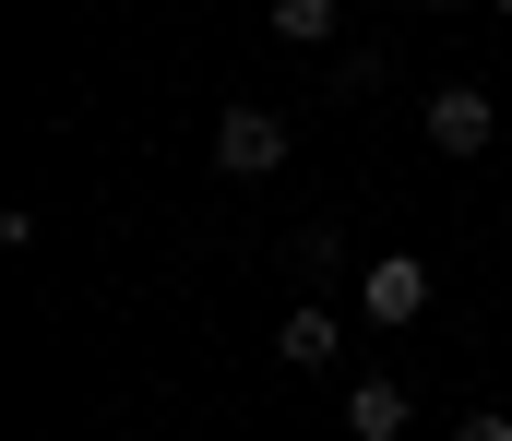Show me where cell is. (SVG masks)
<instances>
[{"label": "cell", "mask_w": 512, "mask_h": 441, "mask_svg": "<svg viewBox=\"0 0 512 441\" xmlns=\"http://www.w3.org/2000/svg\"><path fill=\"white\" fill-rule=\"evenodd\" d=\"M215 167H227V179H274V167H286V120H274V108H227V120H215Z\"/></svg>", "instance_id": "cell-1"}, {"label": "cell", "mask_w": 512, "mask_h": 441, "mask_svg": "<svg viewBox=\"0 0 512 441\" xmlns=\"http://www.w3.org/2000/svg\"><path fill=\"white\" fill-rule=\"evenodd\" d=\"M358 310H370V322H429V263H417V251H382V263L358 275Z\"/></svg>", "instance_id": "cell-2"}, {"label": "cell", "mask_w": 512, "mask_h": 441, "mask_svg": "<svg viewBox=\"0 0 512 441\" xmlns=\"http://www.w3.org/2000/svg\"><path fill=\"white\" fill-rule=\"evenodd\" d=\"M429 144L441 155H489L501 144V108H489L477 84H441V96H429Z\"/></svg>", "instance_id": "cell-3"}, {"label": "cell", "mask_w": 512, "mask_h": 441, "mask_svg": "<svg viewBox=\"0 0 512 441\" xmlns=\"http://www.w3.org/2000/svg\"><path fill=\"white\" fill-rule=\"evenodd\" d=\"M334 346H346V310H322V298H298V310L274 322V358H286V370H334Z\"/></svg>", "instance_id": "cell-4"}, {"label": "cell", "mask_w": 512, "mask_h": 441, "mask_svg": "<svg viewBox=\"0 0 512 441\" xmlns=\"http://www.w3.org/2000/svg\"><path fill=\"white\" fill-rule=\"evenodd\" d=\"M405 418H417L405 382H358V394H346V441H405Z\"/></svg>", "instance_id": "cell-5"}, {"label": "cell", "mask_w": 512, "mask_h": 441, "mask_svg": "<svg viewBox=\"0 0 512 441\" xmlns=\"http://www.w3.org/2000/svg\"><path fill=\"white\" fill-rule=\"evenodd\" d=\"M262 24H274L286 48H334V36H346V12H334V0H274Z\"/></svg>", "instance_id": "cell-6"}, {"label": "cell", "mask_w": 512, "mask_h": 441, "mask_svg": "<svg viewBox=\"0 0 512 441\" xmlns=\"http://www.w3.org/2000/svg\"><path fill=\"white\" fill-rule=\"evenodd\" d=\"M286 263H298V275H334V263H346V239H334V227H298V239H286Z\"/></svg>", "instance_id": "cell-7"}, {"label": "cell", "mask_w": 512, "mask_h": 441, "mask_svg": "<svg viewBox=\"0 0 512 441\" xmlns=\"http://www.w3.org/2000/svg\"><path fill=\"white\" fill-rule=\"evenodd\" d=\"M382 72H393L382 48H334V96H370V84H382Z\"/></svg>", "instance_id": "cell-8"}, {"label": "cell", "mask_w": 512, "mask_h": 441, "mask_svg": "<svg viewBox=\"0 0 512 441\" xmlns=\"http://www.w3.org/2000/svg\"><path fill=\"white\" fill-rule=\"evenodd\" d=\"M453 441H512V418H501V406H477V418H453Z\"/></svg>", "instance_id": "cell-9"}, {"label": "cell", "mask_w": 512, "mask_h": 441, "mask_svg": "<svg viewBox=\"0 0 512 441\" xmlns=\"http://www.w3.org/2000/svg\"><path fill=\"white\" fill-rule=\"evenodd\" d=\"M417 12H453V0H417ZM489 12H512V0H489Z\"/></svg>", "instance_id": "cell-10"}]
</instances>
